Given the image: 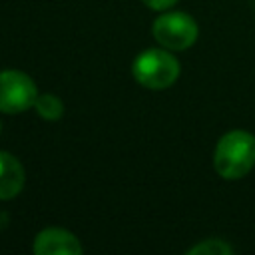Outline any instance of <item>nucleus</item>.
<instances>
[{
  "instance_id": "nucleus-10",
  "label": "nucleus",
  "mask_w": 255,
  "mask_h": 255,
  "mask_svg": "<svg viewBox=\"0 0 255 255\" xmlns=\"http://www.w3.org/2000/svg\"><path fill=\"white\" fill-rule=\"evenodd\" d=\"M0 128H2V126H0Z\"/></svg>"
},
{
  "instance_id": "nucleus-1",
  "label": "nucleus",
  "mask_w": 255,
  "mask_h": 255,
  "mask_svg": "<svg viewBox=\"0 0 255 255\" xmlns=\"http://www.w3.org/2000/svg\"><path fill=\"white\" fill-rule=\"evenodd\" d=\"M255 165V135L245 129L223 133L213 151V167L223 179H241Z\"/></svg>"
},
{
  "instance_id": "nucleus-5",
  "label": "nucleus",
  "mask_w": 255,
  "mask_h": 255,
  "mask_svg": "<svg viewBox=\"0 0 255 255\" xmlns=\"http://www.w3.org/2000/svg\"><path fill=\"white\" fill-rule=\"evenodd\" d=\"M32 249L36 255H78L82 253V243L66 229L48 227L36 235Z\"/></svg>"
},
{
  "instance_id": "nucleus-9",
  "label": "nucleus",
  "mask_w": 255,
  "mask_h": 255,
  "mask_svg": "<svg viewBox=\"0 0 255 255\" xmlns=\"http://www.w3.org/2000/svg\"><path fill=\"white\" fill-rule=\"evenodd\" d=\"M175 2H177V0H143V4H145L147 8H151V10H167V8H171Z\"/></svg>"
},
{
  "instance_id": "nucleus-8",
  "label": "nucleus",
  "mask_w": 255,
  "mask_h": 255,
  "mask_svg": "<svg viewBox=\"0 0 255 255\" xmlns=\"http://www.w3.org/2000/svg\"><path fill=\"white\" fill-rule=\"evenodd\" d=\"M233 247L223 239H205L187 249V255H231Z\"/></svg>"
},
{
  "instance_id": "nucleus-7",
  "label": "nucleus",
  "mask_w": 255,
  "mask_h": 255,
  "mask_svg": "<svg viewBox=\"0 0 255 255\" xmlns=\"http://www.w3.org/2000/svg\"><path fill=\"white\" fill-rule=\"evenodd\" d=\"M34 110L38 112L40 118L50 120V122L60 120L64 116V104L54 94H38V98L34 102Z\"/></svg>"
},
{
  "instance_id": "nucleus-3",
  "label": "nucleus",
  "mask_w": 255,
  "mask_h": 255,
  "mask_svg": "<svg viewBox=\"0 0 255 255\" xmlns=\"http://www.w3.org/2000/svg\"><path fill=\"white\" fill-rule=\"evenodd\" d=\"M153 38L167 50H187L195 44L199 28L197 22L185 12H165L153 20Z\"/></svg>"
},
{
  "instance_id": "nucleus-4",
  "label": "nucleus",
  "mask_w": 255,
  "mask_h": 255,
  "mask_svg": "<svg viewBox=\"0 0 255 255\" xmlns=\"http://www.w3.org/2000/svg\"><path fill=\"white\" fill-rule=\"evenodd\" d=\"M38 90L34 80L20 70L0 72V112L22 114L34 106Z\"/></svg>"
},
{
  "instance_id": "nucleus-2",
  "label": "nucleus",
  "mask_w": 255,
  "mask_h": 255,
  "mask_svg": "<svg viewBox=\"0 0 255 255\" xmlns=\"http://www.w3.org/2000/svg\"><path fill=\"white\" fill-rule=\"evenodd\" d=\"M131 74L143 88L163 90L175 84V80L179 78V62L173 54L167 52V48H149L133 60Z\"/></svg>"
},
{
  "instance_id": "nucleus-6",
  "label": "nucleus",
  "mask_w": 255,
  "mask_h": 255,
  "mask_svg": "<svg viewBox=\"0 0 255 255\" xmlns=\"http://www.w3.org/2000/svg\"><path fill=\"white\" fill-rule=\"evenodd\" d=\"M24 187V167L8 151H0V199L16 197Z\"/></svg>"
}]
</instances>
